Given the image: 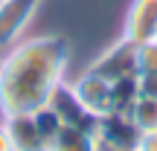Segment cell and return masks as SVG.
<instances>
[{
    "label": "cell",
    "instance_id": "9c48e42d",
    "mask_svg": "<svg viewBox=\"0 0 157 151\" xmlns=\"http://www.w3.org/2000/svg\"><path fill=\"white\" fill-rule=\"evenodd\" d=\"M111 96H113V113H131L134 102L140 99V84L134 78H119L111 81Z\"/></svg>",
    "mask_w": 157,
    "mask_h": 151
},
{
    "label": "cell",
    "instance_id": "5b68a950",
    "mask_svg": "<svg viewBox=\"0 0 157 151\" xmlns=\"http://www.w3.org/2000/svg\"><path fill=\"white\" fill-rule=\"evenodd\" d=\"M137 125L128 113H108L96 122V140L102 151H131L137 142Z\"/></svg>",
    "mask_w": 157,
    "mask_h": 151
},
{
    "label": "cell",
    "instance_id": "30bf717a",
    "mask_svg": "<svg viewBox=\"0 0 157 151\" xmlns=\"http://www.w3.org/2000/svg\"><path fill=\"white\" fill-rule=\"evenodd\" d=\"M131 122L137 125V131H157V99L140 96L131 108Z\"/></svg>",
    "mask_w": 157,
    "mask_h": 151
},
{
    "label": "cell",
    "instance_id": "4fadbf2b",
    "mask_svg": "<svg viewBox=\"0 0 157 151\" xmlns=\"http://www.w3.org/2000/svg\"><path fill=\"white\" fill-rule=\"evenodd\" d=\"M137 84H140V96L157 99V73H140L137 76Z\"/></svg>",
    "mask_w": 157,
    "mask_h": 151
},
{
    "label": "cell",
    "instance_id": "8fae6325",
    "mask_svg": "<svg viewBox=\"0 0 157 151\" xmlns=\"http://www.w3.org/2000/svg\"><path fill=\"white\" fill-rule=\"evenodd\" d=\"M32 116H35V125H38V131H41V134H44L50 142L56 140V137H58V131L64 128L61 116L52 111V105H44V108H38V111H32Z\"/></svg>",
    "mask_w": 157,
    "mask_h": 151
},
{
    "label": "cell",
    "instance_id": "ba28073f",
    "mask_svg": "<svg viewBox=\"0 0 157 151\" xmlns=\"http://www.w3.org/2000/svg\"><path fill=\"white\" fill-rule=\"evenodd\" d=\"M50 151H102L96 131H84V128H73L64 125L58 131V137L50 142Z\"/></svg>",
    "mask_w": 157,
    "mask_h": 151
},
{
    "label": "cell",
    "instance_id": "2e32d148",
    "mask_svg": "<svg viewBox=\"0 0 157 151\" xmlns=\"http://www.w3.org/2000/svg\"><path fill=\"white\" fill-rule=\"evenodd\" d=\"M154 41H157V35H154Z\"/></svg>",
    "mask_w": 157,
    "mask_h": 151
},
{
    "label": "cell",
    "instance_id": "7a4b0ae2",
    "mask_svg": "<svg viewBox=\"0 0 157 151\" xmlns=\"http://www.w3.org/2000/svg\"><path fill=\"white\" fill-rule=\"evenodd\" d=\"M87 73L105 78V81H119V78L140 76V70H137V44H131L128 38L113 41L108 50H102L99 55L90 61Z\"/></svg>",
    "mask_w": 157,
    "mask_h": 151
},
{
    "label": "cell",
    "instance_id": "5bb4252c",
    "mask_svg": "<svg viewBox=\"0 0 157 151\" xmlns=\"http://www.w3.org/2000/svg\"><path fill=\"white\" fill-rule=\"evenodd\" d=\"M131 151H157V131H140Z\"/></svg>",
    "mask_w": 157,
    "mask_h": 151
},
{
    "label": "cell",
    "instance_id": "52a82bcc",
    "mask_svg": "<svg viewBox=\"0 0 157 151\" xmlns=\"http://www.w3.org/2000/svg\"><path fill=\"white\" fill-rule=\"evenodd\" d=\"M0 119L9 134L12 151H50V140L38 131L32 113H12V116H0Z\"/></svg>",
    "mask_w": 157,
    "mask_h": 151
},
{
    "label": "cell",
    "instance_id": "277c9868",
    "mask_svg": "<svg viewBox=\"0 0 157 151\" xmlns=\"http://www.w3.org/2000/svg\"><path fill=\"white\" fill-rule=\"evenodd\" d=\"M70 90H73V96L78 99V105H82L93 119H102V116H108V113H113L111 81H105V78H99V76H93V73L84 70L78 78L70 81Z\"/></svg>",
    "mask_w": 157,
    "mask_h": 151
},
{
    "label": "cell",
    "instance_id": "8992f818",
    "mask_svg": "<svg viewBox=\"0 0 157 151\" xmlns=\"http://www.w3.org/2000/svg\"><path fill=\"white\" fill-rule=\"evenodd\" d=\"M157 35V0H131L122 23V38L131 44H146Z\"/></svg>",
    "mask_w": 157,
    "mask_h": 151
},
{
    "label": "cell",
    "instance_id": "3957f363",
    "mask_svg": "<svg viewBox=\"0 0 157 151\" xmlns=\"http://www.w3.org/2000/svg\"><path fill=\"white\" fill-rule=\"evenodd\" d=\"M44 0H0V55L23 38Z\"/></svg>",
    "mask_w": 157,
    "mask_h": 151
},
{
    "label": "cell",
    "instance_id": "6da1fadb",
    "mask_svg": "<svg viewBox=\"0 0 157 151\" xmlns=\"http://www.w3.org/2000/svg\"><path fill=\"white\" fill-rule=\"evenodd\" d=\"M70 41L64 35H35L0 55V116L32 113L50 105L64 84Z\"/></svg>",
    "mask_w": 157,
    "mask_h": 151
},
{
    "label": "cell",
    "instance_id": "7c38bea8",
    "mask_svg": "<svg viewBox=\"0 0 157 151\" xmlns=\"http://www.w3.org/2000/svg\"><path fill=\"white\" fill-rule=\"evenodd\" d=\"M137 70L140 73H157V41L137 44Z\"/></svg>",
    "mask_w": 157,
    "mask_h": 151
},
{
    "label": "cell",
    "instance_id": "9a60e30c",
    "mask_svg": "<svg viewBox=\"0 0 157 151\" xmlns=\"http://www.w3.org/2000/svg\"><path fill=\"white\" fill-rule=\"evenodd\" d=\"M0 151H12L9 134H6V128H3V119H0Z\"/></svg>",
    "mask_w": 157,
    "mask_h": 151
}]
</instances>
